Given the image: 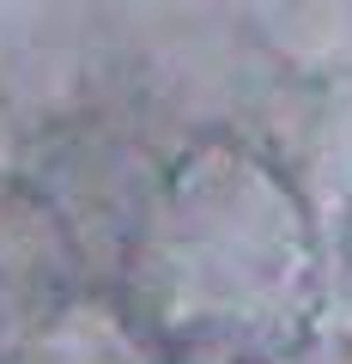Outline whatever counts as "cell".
I'll use <instances>...</instances> for the list:
<instances>
[{"label": "cell", "instance_id": "cell-1", "mask_svg": "<svg viewBox=\"0 0 352 364\" xmlns=\"http://www.w3.org/2000/svg\"><path fill=\"white\" fill-rule=\"evenodd\" d=\"M170 279L219 322L304 316L316 291V243L298 195L243 152L201 164L170 225Z\"/></svg>", "mask_w": 352, "mask_h": 364}]
</instances>
